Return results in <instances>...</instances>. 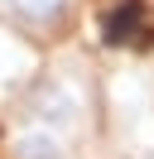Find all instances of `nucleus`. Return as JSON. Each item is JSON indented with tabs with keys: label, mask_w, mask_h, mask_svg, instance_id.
Listing matches in <instances>:
<instances>
[{
	"label": "nucleus",
	"mask_w": 154,
	"mask_h": 159,
	"mask_svg": "<svg viewBox=\"0 0 154 159\" xmlns=\"http://www.w3.org/2000/svg\"><path fill=\"white\" fill-rule=\"evenodd\" d=\"M72 15V0H0V20L29 34H58Z\"/></svg>",
	"instance_id": "2"
},
{
	"label": "nucleus",
	"mask_w": 154,
	"mask_h": 159,
	"mask_svg": "<svg viewBox=\"0 0 154 159\" xmlns=\"http://www.w3.org/2000/svg\"><path fill=\"white\" fill-rule=\"evenodd\" d=\"M24 116L34 120V125H48V130H58V135H67V130L82 125V97H77L63 77H38L34 87H29V97H24Z\"/></svg>",
	"instance_id": "1"
},
{
	"label": "nucleus",
	"mask_w": 154,
	"mask_h": 159,
	"mask_svg": "<svg viewBox=\"0 0 154 159\" xmlns=\"http://www.w3.org/2000/svg\"><path fill=\"white\" fill-rule=\"evenodd\" d=\"M10 154H15V159H67V140L58 135V130H48V125H34V120H29V125L15 135Z\"/></svg>",
	"instance_id": "3"
}]
</instances>
